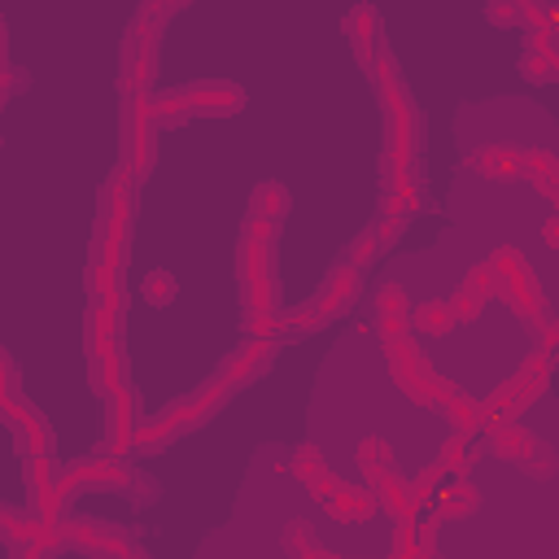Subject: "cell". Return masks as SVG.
<instances>
[{"instance_id": "obj_1", "label": "cell", "mask_w": 559, "mask_h": 559, "mask_svg": "<svg viewBox=\"0 0 559 559\" xmlns=\"http://www.w3.org/2000/svg\"><path fill=\"white\" fill-rule=\"evenodd\" d=\"M489 262H493L498 297H507V306H511L520 319H528V323L537 328V336H542V332L550 328V314H546V293H542L533 266H528L515 249H502V253H493Z\"/></svg>"}, {"instance_id": "obj_2", "label": "cell", "mask_w": 559, "mask_h": 559, "mask_svg": "<svg viewBox=\"0 0 559 559\" xmlns=\"http://www.w3.org/2000/svg\"><path fill=\"white\" fill-rule=\"evenodd\" d=\"M550 358L546 354H533L507 384H498L493 389V397H485V402H476V419H480V432H489V428H498V424H507L511 415H520L542 389H546V380H550Z\"/></svg>"}, {"instance_id": "obj_3", "label": "cell", "mask_w": 559, "mask_h": 559, "mask_svg": "<svg viewBox=\"0 0 559 559\" xmlns=\"http://www.w3.org/2000/svg\"><path fill=\"white\" fill-rule=\"evenodd\" d=\"M358 467H362V476H367V489L384 502V511H389L397 524H406L419 502H415L411 485L397 476V467H393V459H389V445H384L380 437H362V441H358Z\"/></svg>"}, {"instance_id": "obj_4", "label": "cell", "mask_w": 559, "mask_h": 559, "mask_svg": "<svg viewBox=\"0 0 559 559\" xmlns=\"http://www.w3.org/2000/svg\"><path fill=\"white\" fill-rule=\"evenodd\" d=\"M223 397H227V384H223V380H214L210 389H201V393H192V397H183V402L166 406L157 419H144V424H140V432H135V450H140V454L162 450L175 432L192 428L197 419H210V411H218V402H223Z\"/></svg>"}, {"instance_id": "obj_5", "label": "cell", "mask_w": 559, "mask_h": 559, "mask_svg": "<svg viewBox=\"0 0 559 559\" xmlns=\"http://www.w3.org/2000/svg\"><path fill=\"white\" fill-rule=\"evenodd\" d=\"M389 371H393V380L406 389V397H415V402H424V406H432V411H445V402L454 397V384H445V380L432 371V362H428L411 341H393V345H389Z\"/></svg>"}, {"instance_id": "obj_6", "label": "cell", "mask_w": 559, "mask_h": 559, "mask_svg": "<svg viewBox=\"0 0 559 559\" xmlns=\"http://www.w3.org/2000/svg\"><path fill=\"white\" fill-rule=\"evenodd\" d=\"M489 450L498 454V459H507V463H515V467H524L528 476H537V480H546V476H555V450L537 437V432H528L524 424H498V428H489Z\"/></svg>"}, {"instance_id": "obj_7", "label": "cell", "mask_w": 559, "mask_h": 559, "mask_svg": "<svg viewBox=\"0 0 559 559\" xmlns=\"http://www.w3.org/2000/svg\"><path fill=\"white\" fill-rule=\"evenodd\" d=\"M127 245H131V175L118 170L105 188V210H100V253L105 262L122 266L127 258Z\"/></svg>"}, {"instance_id": "obj_8", "label": "cell", "mask_w": 559, "mask_h": 559, "mask_svg": "<svg viewBox=\"0 0 559 559\" xmlns=\"http://www.w3.org/2000/svg\"><path fill=\"white\" fill-rule=\"evenodd\" d=\"M122 148H127V175L140 179L153 162V100L144 92L122 96Z\"/></svg>"}, {"instance_id": "obj_9", "label": "cell", "mask_w": 559, "mask_h": 559, "mask_svg": "<svg viewBox=\"0 0 559 559\" xmlns=\"http://www.w3.org/2000/svg\"><path fill=\"white\" fill-rule=\"evenodd\" d=\"M271 245L245 240L240 245V284H245V306L253 314H275V280H271Z\"/></svg>"}, {"instance_id": "obj_10", "label": "cell", "mask_w": 559, "mask_h": 559, "mask_svg": "<svg viewBox=\"0 0 559 559\" xmlns=\"http://www.w3.org/2000/svg\"><path fill=\"white\" fill-rule=\"evenodd\" d=\"M87 485H96V489H127V485H131V472H127V463L114 459V454L83 459V463L66 467V472L57 476V498L70 502V498H74L79 489H87Z\"/></svg>"}, {"instance_id": "obj_11", "label": "cell", "mask_w": 559, "mask_h": 559, "mask_svg": "<svg viewBox=\"0 0 559 559\" xmlns=\"http://www.w3.org/2000/svg\"><path fill=\"white\" fill-rule=\"evenodd\" d=\"M66 542L83 555H105V559H144V550L114 524H100V520H74L66 528Z\"/></svg>"}, {"instance_id": "obj_12", "label": "cell", "mask_w": 559, "mask_h": 559, "mask_svg": "<svg viewBox=\"0 0 559 559\" xmlns=\"http://www.w3.org/2000/svg\"><path fill=\"white\" fill-rule=\"evenodd\" d=\"M140 424H144V419H140V402H135L131 384L118 389V393H109V454H114V459H122L127 450H135Z\"/></svg>"}, {"instance_id": "obj_13", "label": "cell", "mask_w": 559, "mask_h": 559, "mask_svg": "<svg viewBox=\"0 0 559 559\" xmlns=\"http://www.w3.org/2000/svg\"><path fill=\"white\" fill-rule=\"evenodd\" d=\"M411 314H415V306H411L406 288H402V284H384V288H380V301H376V328H380L384 345L406 341V332L415 328Z\"/></svg>"}, {"instance_id": "obj_14", "label": "cell", "mask_w": 559, "mask_h": 559, "mask_svg": "<svg viewBox=\"0 0 559 559\" xmlns=\"http://www.w3.org/2000/svg\"><path fill=\"white\" fill-rule=\"evenodd\" d=\"M153 79V31L140 22L122 48V96L127 92H144Z\"/></svg>"}, {"instance_id": "obj_15", "label": "cell", "mask_w": 559, "mask_h": 559, "mask_svg": "<svg viewBox=\"0 0 559 559\" xmlns=\"http://www.w3.org/2000/svg\"><path fill=\"white\" fill-rule=\"evenodd\" d=\"M271 358H275V341H258V336H249V341L223 362L218 380H223L227 389H231V384H245V380H253Z\"/></svg>"}, {"instance_id": "obj_16", "label": "cell", "mask_w": 559, "mask_h": 559, "mask_svg": "<svg viewBox=\"0 0 559 559\" xmlns=\"http://www.w3.org/2000/svg\"><path fill=\"white\" fill-rule=\"evenodd\" d=\"M4 415H9L13 428H22V437L31 445V459H52V432H48V424L17 393H4Z\"/></svg>"}, {"instance_id": "obj_17", "label": "cell", "mask_w": 559, "mask_h": 559, "mask_svg": "<svg viewBox=\"0 0 559 559\" xmlns=\"http://www.w3.org/2000/svg\"><path fill=\"white\" fill-rule=\"evenodd\" d=\"M240 105H245V92L236 83L210 79V83L188 87V114H236Z\"/></svg>"}, {"instance_id": "obj_18", "label": "cell", "mask_w": 559, "mask_h": 559, "mask_svg": "<svg viewBox=\"0 0 559 559\" xmlns=\"http://www.w3.org/2000/svg\"><path fill=\"white\" fill-rule=\"evenodd\" d=\"M354 297H358V266H354V262H341V266L323 280V293H319L310 306H314V310L323 314V323H328V319H332V314H341Z\"/></svg>"}, {"instance_id": "obj_19", "label": "cell", "mask_w": 559, "mask_h": 559, "mask_svg": "<svg viewBox=\"0 0 559 559\" xmlns=\"http://www.w3.org/2000/svg\"><path fill=\"white\" fill-rule=\"evenodd\" d=\"M122 266L105 262V258H92L87 266V297H92V310H109L118 314L122 310V280H118Z\"/></svg>"}, {"instance_id": "obj_20", "label": "cell", "mask_w": 559, "mask_h": 559, "mask_svg": "<svg viewBox=\"0 0 559 559\" xmlns=\"http://www.w3.org/2000/svg\"><path fill=\"white\" fill-rule=\"evenodd\" d=\"M349 35H354V48H358V57L367 61V66H376L380 57H384V44H380V13L371 9V4H362V9H354L349 13Z\"/></svg>"}, {"instance_id": "obj_21", "label": "cell", "mask_w": 559, "mask_h": 559, "mask_svg": "<svg viewBox=\"0 0 559 559\" xmlns=\"http://www.w3.org/2000/svg\"><path fill=\"white\" fill-rule=\"evenodd\" d=\"M520 175H524L542 197H550V201L559 205V157H555V153H546V148H524Z\"/></svg>"}, {"instance_id": "obj_22", "label": "cell", "mask_w": 559, "mask_h": 559, "mask_svg": "<svg viewBox=\"0 0 559 559\" xmlns=\"http://www.w3.org/2000/svg\"><path fill=\"white\" fill-rule=\"evenodd\" d=\"M476 507H480V493H476V485H467V480H450V485L432 498L437 520H463V515H472Z\"/></svg>"}, {"instance_id": "obj_23", "label": "cell", "mask_w": 559, "mask_h": 559, "mask_svg": "<svg viewBox=\"0 0 559 559\" xmlns=\"http://www.w3.org/2000/svg\"><path fill=\"white\" fill-rule=\"evenodd\" d=\"M472 166L489 179H520L524 148H480V153H472Z\"/></svg>"}, {"instance_id": "obj_24", "label": "cell", "mask_w": 559, "mask_h": 559, "mask_svg": "<svg viewBox=\"0 0 559 559\" xmlns=\"http://www.w3.org/2000/svg\"><path fill=\"white\" fill-rule=\"evenodd\" d=\"M293 467H297V476H301V485L319 498V502H328L332 498V489H336V480L328 476V467H323V459L310 450V445H301L297 450V459H293Z\"/></svg>"}, {"instance_id": "obj_25", "label": "cell", "mask_w": 559, "mask_h": 559, "mask_svg": "<svg viewBox=\"0 0 559 559\" xmlns=\"http://www.w3.org/2000/svg\"><path fill=\"white\" fill-rule=\"evenodd\" d=\"M336 520H367L376 511V493L371 489H349V485H336L332 498L323 502Z\"/></svg>"}, {"instance_id": "obj_26", "label": "cell", "mask_w": 559, "mask_h": 559, "mask_svg": "<svg viewBox=\"0 0 559 559\" xmlns=\"http://www.w3.org/2000/svg\"><path fill=\"white\" fill-rule=\"evenodd\" d=\"M411 323H415L424 336H445L459 319H454V306L441 297V301H419V306H415V314H411Z\"/></svg>"}, {"instance_id": "obj_27", "label": "cell", "mask_w": 559, "mask_h": 559, "mask_svg": "<svg viewBox=\"0 0 559 559\" xmlns=\"http://www.w3.org/2000/svg\"><path fill=\"white\" fill-rule=\"evenodd\" d=\"M284 550L293 555V559H341V555H332V550H323L314 537H310V528L297 520V524H288L284 528Z\"/></svg>"}, {"instance_id": "obj_28", "label": "cell", "mask_w": 559, "mask_h": 559, "mask_svg": "<svg viewBox=\"0 0 559 559\" xmlns=\"http://www.w3.org/2000/svg\"><path fill=\"white\" fill-rule=\"evenodd\" d=\"M253 214H262V218H271V223H284V214H288V192H284L280 183H262V188L253 192Z\"/></svg>"}, {"instance_id": "obj_29", "label": "cell", "mask_w": 559, "mask_h": 559, "mask_svg": "<svg viewBox=\"0 0 559 559\" xmlns=\"http://www.w3.org/2000/svg\"><path fill=\"white\" fill-rule=\"evenodd\" d=\"M183 114H188V87H179V92H157V96H153V118L175 122V118H183Z\"/></svg>"}, {"instance_id": "obj_30", "label": "cell", "mask_w": 559, "mask_h": 559, "mask_svg": "<svg viewBox=\"0 0 559 559\" xmlns=\"http://www.w3.org/2000/svg\"><path fill=\"white\" fill-rule=\"evenodd\" d=\"M245 240L275 245V240H280V223H271V218H262V214H249V218H245Z\"/></svg>"}, {"instance_id": "obj_31", "label": "cell", "mask_w": 559, "mask_h": 559, "mask_svg": "<svg viewBox=\"0 0 559 559\" xmlns=\"http://www.w3.org/2000/svg\"><path fill=\"white\" fill-rule=\"evenodd\" d=\"M144 297H148L153 306H166V301H175V280H170L166 271H153V275L144 280Z\"/></svg>"}, {"instance_id": "obj_32", "label": "cell", "mask_w": 559, "mask_h": 559, "mask_svg": "<svg viewBox=\"0 0 559 559\" xmlns=\"http://www.w3.org/2000/svg\"><path fill=\"white\" fill-rule=\"evenodd\" d=\"M445 301L454 306V319H476V314L485 310V301H480V297H472L463 284H459V293H454V297H445Z\"/></svg>"}, {"instance_id": "obj_33", "label": "cell", "mask_w": 559, "mask_h": 559, "mask_svg": "<svg viewBox=\"0 0 559 559\" xmlns=\"http://www.w3.org/2000/svg\"><path fill=\"white\" fill-rule=\"evenodd\" d=\"M485 17L498 26H511V22H524V4H489Z\"/></svg>"}, {"instance_id": "obj_34", "label": "cell", "mask_w": 559, "mask_h": 559, "mask_svg": "<svg viewBox=\"0 0 559 559\" xmlns=\"http://www.w3.org/2000/svg\"><path fill=\"white\" fill-rule=\"evenodd\" d=\"M537 354H546L550 362H559V323H550V328L542 332V341H537Z\"/></svg>"}, {"instance_id": "obj_35", "label": "cell", "mask_w": 559, "mask_h": 559, "mask_svg": "<svg viewBox=\"0 0 559 559\" xmlns=\"http://www.w3.org/2000/svg\"><path fill=\"white\" fill-rule=\"evenodd\" d=\"M542 236H546V245H555V249H559V214H555V218H546Z\"/></svg>"}]
</instances>
